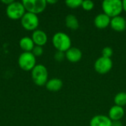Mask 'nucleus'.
<instances>
[{"mask_svg": "<svg viewBox=\"0 0 126 126\" xmlns=\"http://www.w3.org/2000/svg\"><path fill=\"white\" fill-rule=\"evenodd\" d=\"M102 9L105 14L112 18L120 16L123 12V1L120 0H105L102 3Z\"/></svg>", "mask_w": 126, "mask_h": 126, "instance_id": "obj_1", "label": "nucleus"}, {"mask_svg": "<svg viewBox=\"0 0 126 126\" xmlns=\"http://www.w3.org/2000/svg\"><path fill=\"white\" fill-rule=\"evenodd\" d=\"M52 44L58 51L66 52L72 47V41L67 34L58 32L52 37Z\"/></svg>", "mask_w": 126, "mask_h": 126, "instance_id": "obj_2", "label": "nucleus"}, {"mask_svg": "<svg viewBox=\"0 0 126 126\" xmlns=\"http://www.w3.org/2000/svg\"><path fill=\"white\" fill-rule=\"evenodd\" d=\"M32 78L33 82L38 86H44L47 83L48 72L47 68L42 65H36L32 70Z\"/></svg>", "mask_w": 126, "mask_h": 126, "instance_id": "obj_3", "label": "nucleus"}, {"mask_svg": "<svg viewBox=\"0 0 126 126\" xmlns=\"http://www.w3.org/2000/svg\"><path fill=\"white\" fill-rule=\"evenodd\" d=\"M25 10L29 13L38 14L42 13L47 7L46 0H23L21 1Z\"/></svg>", "mask_w": 126, "mask_h": 126, "instance_id": "obj_4", "label": "nucleus"}, {"mask_svg": "<svg viewBox=\"0 0 126 126\" xmlns=\"http://www.w3.org/2000/svg\"><path fill=\"white\" fill-rule=\"evenodd\" d=\"M6 13L10 19L16 20L23 17L25 14V8L21 2L13 1L10 4L7 5Z\"/></svg>", "mask_w": 126, "mask_h": 126, "instance_id": "obj_5", "label": "nucleus"}, {"mask_svg": "<svg viewBox=\"0 0 126 126\" xmlns=\"http://www.w3.org/2000/svg\"><path fill=\"white\" fill-rule=\"evenodd\" d=\"M18 65L24 71L32 70L36 66L35 56L30 52H24L18 58Z\"/></svg>", "mask_w": 126, "mask_h": 126, "instance_id": "obj_6", "label": "nucleus"}, {"mask_svg": "<svg viewBox=\"0 0 126 126\" xmlns=\"http://www.w3.org/2000/svg\"><path fill=\"white\" fill-rule=\"evenodd\" d=\"M113 66V62L111 58H107L104 57L98 58L94 62V70L101 75L106 74L111 71Z\"/></svg>", "mask_w": 126, "mask_h": 126, "instance_id": "obj_7", "label": "nucleus"}, {"mask_svg": "<svg viewBox=\"0 0 126 126\" xmlns=\"http://www.w3.org/2000/svg\"><path fill=\"white\" fill-rule=\"evenodd\" d=\"M21 19V25L27 30H35L39 24V20L36 14L32 13H25Z\"/></svg>", "mask_w": 126, "mask_h": 126, "instance_id": "obj_8", "label": "nucleus"}, {"mask_svg": "<svg viewBox=\"0 0 126 126\" xmlns=\"http://www.w3.org/2000/svg\"><path fill=\"white\" fill-rule=\"evenodd\" d=\"M111 27L117 32H123L126 29V20L124 17L118 16L111 18Z\"/></svg>", "mask_w": 126, "mask_h": 126, "instance_id": "obj_9", "label": "nucleus"}, {"mask_svg": "<svg viewBox=\"0 0 126 126\" xmlns=\"http://www.w3.org/2000/svg\"><path fill=\"white\" fill-rule=\"evenodd\" d=\"M110 22H111V18L108 16L106 14H105L104 13H100L97 16H96L94 20V26L97 28L101 30L108 27L110 25Z\"/></svg>", "mask_w": 126, "mask_h": 126, "instance_id": "obj_10", "label": "nucleus"}, {"mask_svg": "<svg viewBox=\"0 0 126 126\" xmlns=\"http://www.w3.org/2000/svg\"><path fill=\"white\" fill-rule=\"evenodd\" d=\"M112 121L108 116L106 115H96L90 120V126H111Z\"/></svg>", "mask_w": 126, "mask_h": 126, "instance_id": "obj_11", "label": "nucleus"}, {"mask_svg": "<svg viewBox=\"0 0 126 126\" xmlns=\"http://www.w3.org/2000/svg\"><path fill=\"white\" fill-rule=\"evenodd\" d=\"M65 55L66 58L72 63H77L82 58V52L77 47H71L65 52Z\"/></svg>", "mask_w": 126, "mask_h": 126, "instance_id": "obj_12", "label": "nucleus"}, {"mask_svg": "<svg viewBox=\"0 0 126 126\" xmlns=\"http://www.w3.org/2000/svg\"><path fill=\"white\" fill-rule=\"evenodd\" d=\"M125 115V110L123 107L114 106H112L109 112V117L111 121H119Z\"/></svg>", "mask_w": 126, "mask_h": 126, "instance_id": "obj_13", "label": "nucleus"}, {"mask_svg": "<svg viewBox=\"0 0 126 126\" xmlns=\"http://www.w3.org/2000/svg\"><path fill=\"white\" fill-rule=\"evenodd\" d=\"M32 39L34 44H36V46L42 47L44 44H46L47 41V35L44 31L37 30L33 32L32 35Z\"/></svg>", "mask_w": 126, "mask_h": 126, "instance_id": "obj_14", "label": "nucleus"}, {"mask_svg": "<svg viewBox=\"0 0 126 126\" xmlns=\"http://www.w3.org/2000/svg\"><path fill=\"white\" fill-rule=\"evenodd\" d=\"M63 86V82L61 79L52 78L47 81L46 83V87L49 91L51 92H58Z\"/></svg>", "mask_w": 126, "mask_h": 126, "instance_id": "obj_15", "label": "nucleus"}, {"mask_svg": "<svg viewBox=\"0 0 126 126\" xmlns=\"http://www.w3.org/2000/svg\"><path fill=\"white\" fill-rule=\"evenodd\" d=\"M65 23H66V26L72 30H76L79 27V21L78 18L72 14H69L66 16L65 18Z\"/></svg>", "mask_w": 126, "mask_h": 126, "instance_id": "obj_16", "label": "nucleus"}, {"mask_svg": "<svg viewBox=\"0 0 126 126\" xmlns=\"http://www.w3.org/2000/svg\"><path fill=\"white\" fill-rule=\"evenodd\" d=\"M20 47L24 52H30L34 48V42L32 38L29 37H24L20 40Z\"/></svg>", "mask_w": 126, "mask_h": 126, "instance_id": "obj_17", "label": "nucleus"}, {"mask_svg": "<svg viewBox=\"0 0 126 126\" xmlns=\"http://www.w3.org/2000/svg\"><path fill=\"white\" fill-rule=\"evenodd\" d=\"M114 103L116 106H121V107H123L124 106H126V92H122L117 93L114 98Z\"/></svg>", "mask_w": 126, "mask_h": 126, "instance_id": "obj_18", "label": "nucleus"}, {"mask_svg": "<svg viewBox=\"0 0 126 126\" xmlns=\"http://www.w3.org/2000/svg\"><path fill=\"white\" fill-rule=\"evenodd\" d=\"M83 1L82 0H68L66 1V4L67 7L72 8V9H75L79 7H81Z\"/></svg>", "mask_w": 126, "mask_h": 126, "instance_id": "obj_19", "label": "nucleus"}, {"mask_svg": "<svg viewBox=\"0 0 126 126\" xmlns=\"http://www.w3.org/2000/svg\"><path fill=\"white\" fill-rule=\"evenodd\" d=\"M94 7V4L92 1H90V0H85V1H83L82 2V4H81V7L84 10H86V11H89V10H92Z\"/></svg>", "mask_w": 126, "mask_h": 126, "instance_id": "obj_20", "label": "nucleus"}, {"mask_svg": "<svg viewBox=\"0 0 126 126\" xmlns=\"http://www.w3.org/2000/svg\"><path fill=\"white\" fill-rule=\"evenodd\" d=\"M113 49L110 47H106L103 49L102 50V57L107 58H111V57L113 55Z\"/></svg>", "mask_w": 126, "mask_h": 126, "instance_id": "obj_21", "label": "nucleus"}, {"mask_svg": "<svg viewBox=\"0 0 126 126\" xmlns=\"http://www.w3.org/2000/svg\"><path fill=\"white\" fill-rule=\"evenodd\" d=\"M43 52H44V49L40 46H35V47H34L33 49L32 50V53L35 56H40V55H41L43 54Z\"/></svg>", "mask_w": 126, "mask_h": 126, "instance_id": "obj_22", "label": "nucleus"}, {"mask_svg": "<svg viewBox=\"0 0 126 126\" xmlns=\"http://www.w3.org/2000/svg\"><path fill=\"white\" fill-rule=\"evenodd\" d=\"M54 58L57 61H63V59L66 58V55H65V52H61V51H57L54 55Z\"/></svg>", "mask_w": 126, "mask_h": 126, "instance_id": "obj_23", "label": "nucleus"}, {"mask_svg": "<svg viewBox=\"0 0 126 126\" xmlns=\"http://www.w3.org/2000/svg\"><path fill=\"white\" fill-rule=\"evenodd\" d=\"M111 126H123V123H121L120 120H119V121H112Z\"/></svg>", "mask_w": 126, "mask_h": 126, "instance_id": "obj_24", "label": "nucleus"}, {"mask_svg": "<svg viewBox=\"0 0 126 126\" xmlns=\"http://www.w3.org/2000/svg\"><path fill=\"white\" fill-rule=\"evenodd\" d=\"M14 1L13 0H2L1 1V2L2 3H4V4H7V5H9V4H10L11 3H13Z\"/></svg>", "mask_w": 126, "mask_h": 126, "instance_id": "obj_25", "label": "nucleus"}, {"mask_svg": "<svg viewBox=\"0 0 126 126\" xmlns=\"http://www.w3.org/2000/svg\"><path fill=\"white\" fill-rule=\"evenodd\" d=\"M57 2V1L55 0H47V3H49V4H55Z\"/></svg>", "mask_w": 126, "mask_h": 126, "instance_id": "obj_26", "label": "nucleus"}, {"mask_svg": "<svg viewBox=\"0 0 126 126\" xmlns=\"http://www.w3.org/2000/svg\"><path fill=\"white\" fill-rule=\"evenodd\" d=\"M123 10L126 12V0L123 1Z\"/></svg>", "mask_w": 126, "mask_h": 126, "instance_id": "obj_27", "label": "nucleus"}]
</instances>
